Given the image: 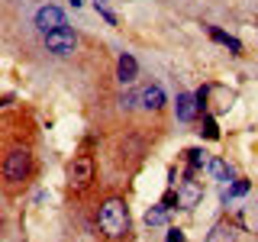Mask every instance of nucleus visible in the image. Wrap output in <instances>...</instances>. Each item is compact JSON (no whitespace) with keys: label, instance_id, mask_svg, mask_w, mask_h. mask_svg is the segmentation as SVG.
<instances>
[{"label":"nucleus","instance_id":"obj_7","mask_svg":"<svg viewBox=\"0 0 258 242\" xmlns=\"http://www.w3.org/2000/svg\"><path fill=\"white\" fill-rule=\"evenodd\" d=\"M200 197H204V184L200 181H184L181 188H177V200H181V207L184 210H190V207H197L200 204Z\"/></svg>","mask_w":258,"mask_h":242},{"label":"nucleus","instance_id":"obj_17","mask_svg":"<svg viewBox=\"0 0 258 242\" xmlns=\"http://www.w3.org/2000/svg\"><path fill=\"white\" fill-rule=\"evenodd\" d=\"M139 100H142L139 94H126V97H123V107H136V103H139Z\"/></svg>","mask_w":258,"mask_h":242},{"label":"nucleus","instance_id":"obj_16","mask_svg":"<svg viewBox=\"0 0 258 242\" xmlns=\"http://www.w3.org/2000/svg\"><path fill=\"white\" fill-rule=\"evenodd\" d=\"M187 155H190V165H194V168H200V165H210V158H207V152H200V149H190V152H187Z\"/></svg>","mask_w":258,"mask_h":242},{"label":"nucleus","instance_id":"obj_3","mask_svg":"<svg viewBox=\"0 0 258 242\" xmlns=\"http://www.w3.org/2000/svg\"><path fill=\"white\" fill-rule=\"evenodd\" d=\"M45 48H48L52 55H71V52L78 48V36H75V29L61 26V29L45 32Z\"/></svg>","mask_w":258,"mask_h":242},{"label":"nucleus","instance_id":"obj_9","mask_svg":"<svg viewBox=\"0 0 258 242\" xmlns=\"http://www.w3.org/2000/svg\"><path fill=\"white\" fill-rule=\"evenodd\" d=\"M136 71H139V65H136V58L133 55H119V65H116V75H119V81H123V84H133L136 81Z\"/></svg>","mask_w":258,"mask_h":242},{"label":"nucleus","instance_id":"obj_8","mask_svg":"<svg viewBox=\"0 0 258 242\" xmlns=\"http://www.w3.org/2000/svg\"><path fill=\"white\" fill-rule=\"evenodd\" d=\"M139 97H142L139 103H142L145 110H161V107H165V91H161V84H149V87H142Z\"/></svg>","mask_w":258,"mask_h":242},{"label":"nucleus","instance_id":"obj_12","mask_svg":"<svg viewBox=\"0 0 258 242\" xmlns=\"http://www.w3.org/2000/svg\"><path fill=\"white\" fill-rule=\"evenodd\" d=\"M207 171H210V174H213V177H216V181H223V184H226V181H232V168H229V165H226V161H223V158H210V165H207Z\"/></svg>","mask_w":258,"mask_h":242},{"label":"nucleus","instance_id":"obj_15","mask_svg":"<svg viewBox=\"0 0 258 242\" xmlns=\"http://www.w3.org/2000/svg\"><path fill=\"white\" fill-rule=\"evenodd\" d=\"M200 133H204L207 139H220V129H216V119H213V116H207V119H204V126H200Z\"/></svg>","mask_w":258,"mask_h":242},{"label":"nucleus","instance_id":"obj_18","mask_svg":"<svg viewBox=\"0 0 258 242\" xmlns=\"http://www.w3.org/2000/svg\"><path fill=\"white\" fill-rule=\"evenodd\" d=\"M168 242H184V232L181 229H168Z\"/></svg>","mask_w":258,"mask_h":242},{"label":"nucleus","instance_id":"obj_6","mask_svg":"<svg viewBox=\"0 0 258 242\" xmlns=\"http://www.w3.org/2000/svg\"><path fill=\"white\" fill-rule=\"evenodd\" d=\"M174 110H177V119H184V123H194V119H197V113L204 110V107H200L197 94H177Z\"/></svg>","mask_w":258,"mask_h":242},{"label":"nucleus","instance_id":"obj_11","mask_svg":"<svg viewBox=\"0 0 258 242\" xmlns=\"http://www.w3.org/2000/svg\"><path fill=\"white\" fill-rule=\"evenodd\" d=\"M210 36H213L216 42H223L232 55H242V42H239L236 36H229V32H223V29H216V26H210Z\"/></svg>","mask_w":258,"mask_h":242},{"label":"nucleus","instance_id":"obj_2","mask_svg":"<svg viewBox=\"0 0 258 242\" xmlns=\"http://www.w3.org/2000/svg\"><path fill=\"white\" fill-rule=\"evenodd\" d=\"M32 171V155L26 149H13V152H7V158H4V177H7V184H20V181H26Z\"/></svg>","mask_w":258,"mask_h":242},{"label":"nucleus","instance_id":"obj_10","mask_svg":"<svg viewBox=\"0 0 258 242\" xmlns=\"http://www.w3.org/2000/svg\"><path fill=\"white\" fill-rule=\"evenodd\" d=\"M207 242H236V226L226 223V220H220V223L213 226V229H210Z\"/></svg>","mask_w":258,"mask_h":242},{"label":"nucleus","instance_id":"obj_4","mask_svg":"<svg viewBox=\"0 0 258 242\" xmlns=\"http://www.w3.org/2000/svg\"><path fill=\"white\" fill-rule=\"evenodd\" d=\"M91 181H94V158H87V155L75 158V161L68 165V184H71L75 191H84Z\"/></svg>","mask_w":258,"mask_h":242},{"label":"nucleus","instance_id":"obj_19","mask_svg":"<svg viewBox=\"0 0 258 242\" xmlns=\"http://www.w3.org/2000/svg\"><path fill=\"white\" fill-rule=\"evenodd\" d=\"M81 4H84V0H71V7H81Z\"/></svg>","mask_w":258,"mask_h":242},{"label":"nucleus","instance_id":"obj_14","mask_svg":"<svg viewBox=\"0 0 258 242\" xmlns=\"http://www.w3.org/2000/svg\"><path fill=\"white\" fill-rule=\"evenodd\" d=\"M97 13H100V16H103V20H107V23H110V26H119V20H116V13H113V10H110V7H107V0H97Z\"/></svg>","mask_w":258,"mask_h":242},{"label":"nucleus","instance_id":"obj_5","mask_svg":"<svg viewBox=\"0 0 258 242\" xmlns=\"http://www.w3.org/2000/svg\"><path fill=\"white\" fill-rule=\"evenodd\" d=\"M36 26L42 29V32H52V29H61V26H68V20H64V13L58 10V7H39L36 10Z\"/></svg>","mask_w":258,"mask_h":242},{"label":"nucleus","instance_id":"obj_1","mask_svg":"<svg viewBox=\"0 0 258 242\" xmlns=\"http://www.w3.org/2000/svg\"><path fill=\"white\" fill-rule=\"evenodd\" d=\"M97 223H100V232L107 239H123L129 232V210L119 197H110L100 204V213H97Z\"/></svg>","mask_w":258,"mask_h":242},{"label":"nucleus","instance_id":"obj_13","mask_svg":"<svg viewBox=\"0 0 258 242\" xmlns=\"http://www.w3.org/2000/svg\"><path fill=\"white\" fill-rule=\"evenodd\" d=\"M165 220H168V207L161 204V207H152L149 213H145V223L149 226H165Z\"/></svg>","mask_w":258,"mask_h":242}]
</instances>
